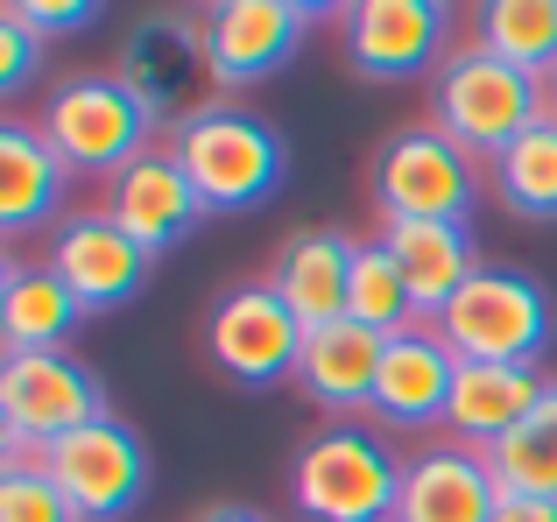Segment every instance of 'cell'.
I'll use <instances>...</instances> for the list:
<instances>
[{"label":"cell","mask_w":557,"mask_h":522,"mask_svg":"<svg viewBox=\"0 0 557 522\" xmlns=\"http://www.w3.org/2000/svg\"><path fill=\"white\" fill-rule=\"evenodd\" d=\"M170 149H177L190 191L205 198V212H255L289 177L283 135L233 99H205L184 121H170Z\"/></svg>","instance_id":"1"},{"label":"cell","mask_w":557,"mask_h":522,"mask_svg":"<svg viewBox=\"0 0 557 522\" xmlns=\"http://www.w3.org/2000/svg\"><path fill=\"white\" fill-rule=\"evenodd\" d=\"M36 127H42V141L64 156L71 177H107L113 184L135 156L156 149V127L163 121L149 113V99H141L121 71H78V78L50 85Z\"/></svg>","instance_id":"2"},{"label":"cell","mask_w":557,"mask_h":522,"mask_svg":"<svg viewBox=\"0 0 557 522\" xmlns=\"http://www.w3.org/2000/svg\"><path fill=\"white\" fill-rule=\"evenodd\" d=\"M544 113H550V85L487 57L480 42H459L445 57V71L431 78V127L480 163H494L508 141H522Z\"/></svg>","instance_id":"3"},{"label":"cell","mask_w":557,"mask_h":522,"mask_svg":"<svg viewBox=\"0 0 557 522\" xmlns=\"http://www.w3.org/2000/svg\"><path fill=\"white\" fill-rule=\"evenodd\" d=\"M403 459L374 424H325L289 459V501L304 522H395Z\"/></svg>","instance_id":"4"},{"label":"cell","mask_w":557,"mask_h":522,"mask_svg":"<svg viewBox=\"0 0 557 522\" xmlns=\"http://www.w3.org/2000/svg\"><path fill=\"white\" fill-rule=\"evenodd\" d=\"M368 191H374L381 226H395V220H459V226H473V206H480V191H487V163L466 156L451 135H437L431 121H417V127H395L374 149Z\"/></svg>","instance_id":"5"},{"label":"cell","mask_w":557,"mask_h":522,"mask_svg":"<svg viewBox=\"0 0 557 522\" xmlns=\"http://www.w3.org/2000/svg\"><path fill=\"white\" fill-rule=\"evenodd\" d=\"M107 388L78 353H0V459H42V445L99 424Z\"/></svg>","instance_id":"6"},{"label":"cell","mask_w":557,"mask_h":522,"mask_svg":"<svg viewBox=\"0 0 557 522\" xmlns=\"http://www.w3.org/2000/svg\"><path fill=\"white\" fill-rule=\"evenodd\" d=\"M437 339L480 368H536L550 353V297L522 269H480L437 318Z\"/></svg>","instance_id":"7"},{"label":"cell","mask_w":557,"mask_h":522,"mask_svg":"<svg viewBox=\"0 0 557 522\" xmlns=\"http://www.w3.org/2000/svg\"><path fill=\"white\" fill-rule=\"evenodd\" d=\"M339 50L354 78L409 85V78H437L459 42H451L445 0H354V8H339Z\"/></svg>","instance_id":"8"},{"label":"cell","mask_w":557,"mask_h":522,"mask_svg":"<svg viewBox=\"0 0 557 522\" xmlns=\"http://www.w3.org/2000/svg\"><path fill=\"white\" fill-rule=\"evenodd\" d=\"M325 8L311 0H212L198 8L205 22V78L219 92H247V85H269L275 71L297 64L304 36Z\"/></svg>","instance_id":"9"},{"label":"cell","mask_w":557,"mask_h":522,"mask_svg":"<svg viewBox=\"0 0 557 522\" xmlns=\"http://www.w3.org/2000/svg\"><path fill=\"white\" fill-rule=\"evenodd\" d=\"M311 332L297 325L283 297L269 283H240L205 311V353L226 382L240 388H275V382H297V360Z\"/></svg>","instance_id":"10"},{"label":"cell","mask_w":557,"mask_h":522,"mask_svg":"<svg viewBox=\"0 0 557 522\" xmlns=\"http://www.w3.org/2000/svg\"><path fill=\"white\" fill-rule=\"evenodd\" d=\"M42 467L64 487V501L78 509V522H121L149 495V445L121 417H99V424L42 445Z\"/></svg>","instance_id":"11"},{"label":"cell","mask_w":557,"mask_h":522,"mask_svg":"<svg viewBox=\"0 0 557 522\" xmlns=\"http://www.w3.org/2000/svg\"><path fill=\"white\" fill-rule=\"evenodd\" d=\"M99 212H107V220L121 226V234L135 240L149 261L170 254V248H184V240L212 220L205 198L190 191V177H184V163H177L170 141H156L149 156H135V163L107 184V206H99Z\"/></svg>","instance_id":"12"},{"label":"cell","mask_w":557,"mask_h":522,"mask_svg":"<svg viewBox=\"0 0 557 522\" xmlns=\"http://www.w3.org/2000/svg\"><path fill=\"white\" fill-rule=\"evenodd\" d=\"M42 269L78 297V311H121L149 289V254L107 220V212H71L50 234V254Z\"/></svg>","instance_id":"13"},{"label":"cell","mask_w":557,"mask_h":522,"mask_svg":"<svg viewBox=\"0 0 557 522\" xmlns=\"http://www.w3.org/2000/svg\"><path fill=\"white\" fill-rule=\"evenodd\" d=\"M451 382H459V353L437 339V325H417V332H395L388 353H381V382H374V410L368 424L374 431H437L451 410Z\"/></svg>","instance_id":"14"},{"label":"cell","mask_w":557,"mask_h":522,"mask_svg":"<svg viewBox=\"0 0 557 522\" xmlns=\"http://www.w3.org/2000/svg\"><path fill=\"white\" fill-rule=\"evenodd\" d=\"M494 509H502V481H494L487 452H473L459 438H437L403 459L395 522H494Z\"/></svg>","instance_id":"15"},{"label":"cell","mask_w":557,"mask_h":522,"mask_svg":"<svg viewBox=\"0 0 557 522\" xmlns=\"http://www.w3.org/2000/svg\"><path fill=\"white\" fill-rule=\"evenodd\" d=\"M374 240L395 254V269H403L409 303H417L423 325H437L445 303L487 269L480 248H473V226H459V220H395V226H381Z\"/></svg>","instance_id":"16"},{"label":"cell","mask_w":557,"mask_h":522,"mask_svg":"<svg viewBox=\"0 0 557 522\" xmlns=\"http://www.w3.org/2000/svg\"><path fill=\"white\" fill-rule=\"evenodd\" d=\"M381 353L388 339L368 325H325L304 339V360H297V388L311 410H325L332 424H360L374 410V382H381Z\"/></svg>","instance_id":"17"},{"label":"cell","mask_w":557,"mask_h":522,"mask_svg":"<svg viewBox=\"0 0 557 522\" xmlns=\"http://www.w3.org/2000/svg\"><path fill=\"white\" fill-rule=\"evenodd\" d=\"M354 254L360 240L332 234V226H304L275 248V269H269V289L297 311L304 332H325V325H346V297H354Z\"/></svg>","instance_id":"18"},{"label":"cell","mask_w":557,"mask_h":522,"mask_svg":"<svg viewBox=\"0 0 557 522\" xmlns=\"http://www.w3.org/2000/svg\"><path fill=\"white\" fill-rule=\"evenodd\" d=\"M113 71L149 99L156 121H163V113L184 121L190 113L184 99L198 92V78H205V22L198 14H149V22H135V36L121 42V64Z\"/></svg>","instance_id":"19"},{"label":"cell","mask_w":557,"mask_h":522,"mask_svg":"<svg viewBox=\"0 0 557 522\" xmlns=\"http://www.w3.org/2000/svg\"><path fill=\"white\" fill-rule=\"evenodd\" d=\"M544 396H550L544 368H480V360H459L445 431H451L459 445H473V452H487V445H502L508 431L530 424Z\"/></svg>","instance_id":"20"},{"label":"cell","mask_w":557,"mask_h":522,"mask_svg":"<svg viewBox=\"0 0 557 522\" xmlns=\"http://www.w3.org/2000/svg\"><path fill=\"white\" fill-rule=\"evenodd\" d=\"M71 170L64 156L42 141L36 121H0V234L22 240L64 206Z\"/></svg>","instance_id":"21"},{"label":"cell","mask_w":557,"mask_h":522,"mask_svg":"<svg viewBox=\"0 0 557 522\" xmlns=\"http://www.w3.org/2000/svg\"><path fill=\"white\" fill-rule=\"evenodd\" d=\"M78 318H85L78 297L42 261H22V254L0 261V339H8V353H64Z\"/></svg>","instance_id":"22"},{"label":"cell","mask_w":557,"mask_h":522,"mask_svg":"<svg viewBox=\"0 0 557 522\" xmlns=\"http://www.w3.org/2000/svg\"><path fill=\"white\" fill-rule=\"evenodd\" d=\"M487 191L502 198L516 220L557 226V113H544L522 141H508V149L494 156L487 163Z\"/></svg>","instance_id":"23"},{"label":"cell","mask_w":557,"mask_h":522,"mask_svg":"<svg viewBox=\"0 0 557 522\" xmlns=\"http://www.w3.org/2000/svg\"><path fill=\"white\" fill-rule=\"evenodd\" d=\"M487 57L530 71V78H550L557 71V0H487L473 14V36Z\"/></svg>","instance_id":"24"},{"label":"cell","mask_w":557,"mask_h":522,"mask_svg":"<svg viewBox=\"0 0 557 522\" xmlns=\"http://www.w3.org/2000/svg\"><path fill=\"white\" fill-rule=\"evenodd\" d=\"M487 467L502 481V495H544L557 501V382L536 402V417L522 431H508L502 445H487Z\"/></svg>","instance_id":"25"},{"label":"cell","mask_w":557,"mask_h":522,"mask_svg":"<svg viewBox=\"0 0 557 522\" xmlns=\"http://www.w3.org/2000/svg\"><path fill=\"white\" fill-rule=\"evenodd\" d=\"M346 318H354V325H368V332H381V339L423 325L417 303H409L403 269H395V254L381 248V240H360V254H354V297H346Z\"/></svg>","instance_id":"26"},{"label":"cell","mask_w":557,"mask_h":522,"mask_svg":"<svg viewBox=\"0 0 557 522\" xmlns=\"http://www.w3.org/2000/svg\"><path fill=\"white\" fill-rule=\"evenodd\" d=\"M0 522H78L42 459H0Z\"/></svg>","instance_id":"27"},{"label":"cell","mask_w":557,"mask_h":522,"mask_svg":"<svg viewBox=\"0 0 557 522\" xmlns=\"http://www.w3.org/2000/svg\"><path fill=\"white\" fill-rule=\"evenodd\" d=\"M36 64H42V36L0 0V92H22V85L36 78Z\"/></svg>","instance_id":"28"},{"label":"cell","mask_w":557,"mask_h":522,"mask_svg":"<svg viewBox=\"0 0 557 522\" xmlns=\"http://www.w3.org/2000/svg\"><path fill=\"white\" fill-rule=\"evenodd\" d=\"M8 8L22 14V22L36 28L42 42H57V36H78V28H92L99 14H107L99 0H8Z\"/></svg>","instance_id":"29"},{"label":"cell","mask_w":557,"mask_h":522,"mask_svg":"<svg viewBox=\"0 0 557 522\" xmlns=\"http://www.w3.org/2000/svg\"><path fill=\"white\" fill-rule=\"evenodd\" d=\"M494 522H557V501H544V495H502Z\"/></svg>","instance_id":"30"},{"label":"cell","mask_w":557,"mask_h":522,"mask_svg":"<svg viewBox=\"0 0 557 522\" xmlns=\"http://www.w3.org/2000/svg\"><path fill=\"white\" fill-rule=\"evenodd\" d=\"M198 522H269L261 509H247V501H219V509H205Z\"/></svg>","instance_id":"31"},{"label":"cell","mask_w":557,"mask_h":522,"mask_svg":"<svg viewBox=\"0 0 557 522\" xmlns=\"http://www.w3.org/2000/svg\"><path fill=\"white\" fill-rule=\"evenodd\" d=\"M544 85H550V113H557V71H550V78H544Z\"/></svg>","instance_id":"32"}]
</instances>
